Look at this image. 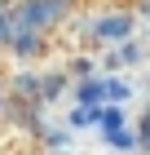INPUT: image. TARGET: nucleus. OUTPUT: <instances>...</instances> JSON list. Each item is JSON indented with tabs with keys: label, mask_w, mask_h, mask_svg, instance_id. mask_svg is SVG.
<instances>
[{
	"label": "nucleus",
	"mask_w": 150,
	"mask_h": 155,
	"mask_svg": "<svg viewBox=\"0 0 150 155\" xmlns=\"http://www.w3.org/2000/svg\"><path fill=\"white\" fill-rule=\"evenodd\" d=\"M128 31H132V18H128V13H110V18L97 22V40H106V45H110V40H124Z\"/></svg>",
	"instance_id": "nucleus-1"
},
{
	"label": "nucleus",
	"mask_w": 150,
	"mask_h": 155,
	"mask_svg": "<svg viewBox=\"0 0 150 155\" xmlns=\"http://www.w3.org/2000/svg\"><path fill=\"white\" fill-rule=\"evenodd\" d=\"M141 146H146V151H150V115L141 120Z\"/></svg>",
	"instance_id": "nucleus-2"
}]
</instances>
